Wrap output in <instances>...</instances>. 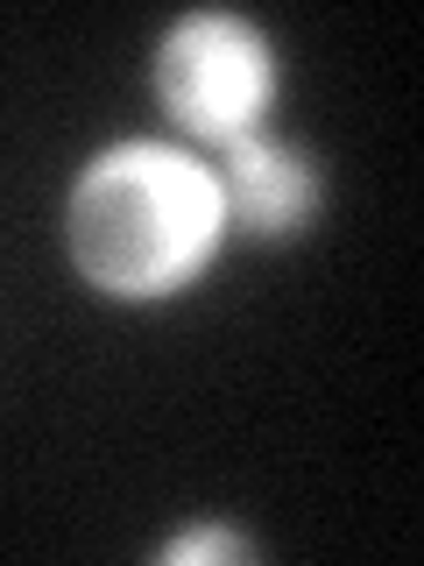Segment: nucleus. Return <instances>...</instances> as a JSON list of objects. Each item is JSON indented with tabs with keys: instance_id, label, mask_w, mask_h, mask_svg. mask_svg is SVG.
Listing matches in <instances>:
<instances>
[{
	"instance_id": "obj_1",
	"label": "nucleus",
	"mask_w": 424,
	"mask_h": 566,
	"mask_svg": "<svg viewBox=\"0 0 424 566\" xmlns=\"http://www.w3.org/2000/svg\"><path fill=\"white\" fill-rule=\"evenodd\" d=\"M220 234H226L220 185L199 156L170 149V142L99 149L64 206L71 262L85 270V283L114 297L184 291L212 262Z\"/></svg>"
},
{
	"instance_id": "obj_2",
	"label": "nucleus",
	"mask_w": 424,
	"mask_h": 566,
	"mask_svg": "<svg viewBox=\"0 0 424 566\" xmlns=\"http://www.w3.org/2000/svg\"><path fill=\"white\" fill-rule=\"evenodd\" d=\"M156 93L199 142H241L276 99V57L241 14H184L156 50Z\"/></svg>"
},
{
	"instance_id": "obj_3",
	"label": "nucleus",
	"mask_w": 424,
	"mask_h": 566,
	"mask_svg": "<svg viewBox=\"0 0 424 566\" xmlns=\"http://www.w3.org/2000/svg\"><path fill=\"white\" fill-rule=\"evenodd\" d=\"M212 185H220L226 220L255 241H290V234H305L311 212H318L311 164L297 149H283V142H269V135L226 142V170H212Z\"/></svg>"
},
{
	"instance_id": "obj_4",
	"label": "nucleus",
	"mask_w": 424,
	"mask_h": 566,
	"mask_svg": "<svg viewBox=\"0 0 424 566\" xmlns=\"http://www.w3.org/2000/svg\"><path fill=\"white\" fill-rule=\"evenodd\" d=\"M163 559L170 566H191V559H247V538H234L226 524H199V531H184V538H170Z\"/></svg>"
}]
</instances>
